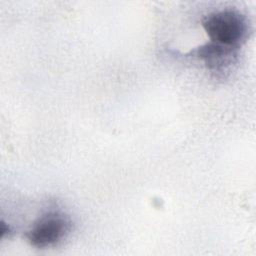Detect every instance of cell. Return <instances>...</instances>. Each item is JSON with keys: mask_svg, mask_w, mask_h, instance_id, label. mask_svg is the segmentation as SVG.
Returning <instances> with one entry per match:
<instances>
[{"mask_svg": "<svg viewBox=\"0 0 256 256\" xmlns=\"http://www.w3.org/2000/svg\"><path fill=\"white\" fill-rule=\"evenodd\" d=\"M203 27L211 42L230 48H237L247 34L245 18L233 10L209 14L203 20Z\"/></svg>", "mask_w": 256, "mask_h": 256, "instance_id": "6da1fadb", "label": "cell"}, {"mask_svg": "<svg viewBox=\"0 0 256 256\" xmlns=\"http://www.w3.org/2000/svg\"><path fill=\"white\" fill-rule=\"evenodd\" d=\"M70 229L68 217L58 211L42 215L27 233L29 242L36 247H46L61 240Z\"/></svg>", "mask_w": 256, "mask_h": 256, "instance_id": "7a4b0ae2", "label": "cell"}, {"mask_svg": "<svg viewBox=\"0 0 256 256\" xmlns=\"http://www.w3.org/2000/svg\"><path fill=\"white\" fill-rule=\"evenodd\" d=\"M235 49L236 48L225 47L210 42L195 49L191 52V54L204 59L209 69L220 72L232 64L233 58L235 56Z\"/></svg>", "mask_w": 256, "mask_h": 256, "instance_id": "3957f363", "label": "cell"}]
</instances>
